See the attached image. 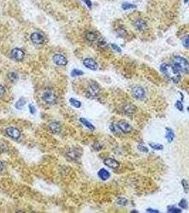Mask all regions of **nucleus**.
<instances>
[{
    "instance_id": "f257e3e1",
    "label": "nucleus",
    "mask_w": 189,
    "mask_h": 213,
    "mask_svg": "<svg viewBox=\"0 0 189 213\" xmlns=\"http://www.w3.org/2000/svg\"><path fill=\"white\" fill-rule=\"evenodd\" d=\"M171 61V65L178 74L181 75L182 74L189 73V62L188 60L180 55H175L172 58Z\"/></svg>"
},
{
    "instance_id": "f03ea898",
    "label": "nucleus",
    "mask_w": 189,
    "mask_h": 213,
    "mask_svg": "<svg viewBox=\"0 0 189 213\" xmlns=\"http://www.w3.org/2000/svg\"><path fill=\"white\" fill-rule=\"evenodd\" d=\"M160 70L161 72H163L165 75H166L167 77L171 79V80L173 81L174 83H178L179 82L180 79V75L177 72L174 70V68H173L171 64H167V63H163L161 64V65L160 66Z\"/></svg>"
},
{
    "instance_id": "7ed1b4c3",
    "label": "nucleus",
    "mask_w": 189,
    "mask_h": 213,
    "mask_svg": "<svg viewBox=\"0 0 189 213\" xmlns=\"http://www.w3.org/2000/svg\"><path fill=\"white\" fill-rule=\"evenodd\" d=\"M100 93V87L99 85L95 81H90L89 82L88 89H87V95L89 97L95 98L98 97Z\"/></svg>"
},
{
    "instance_id": "20e7f679",
    "label": "nucleus",
    "mask_w": 189,
    "mask_h": 213,
    "mask_svg": "<svg viewBox=\"0 0 189 213\" xmlns=\"http://www.w3.org/2000/svg\"><path fill=\"white\" fill-rule=\"evenodd\" d=\"M42 100L44 102L48 104H54L56 102V97L51 90H47L43 94Z\"/></svg>"
},
{
    "instance_id": "39448f33",
    "label": "nucleus",
    "mask_w": 189,
    "mask_h": 213,
    "mask_svg": "<svg viewBox=\"0 0 189 213\" xmlns=\"http://www.w3.org/2000/svg\"><path fill=\"white\" fill-rule=\"evenodd\" d=\"M132 94L136 99L143 100L146 97V91L143 87L139 85L134 87L132 88Z\"/></svg>"
},
{
    "instance_id": "423d86ee",
    "label": "nucleus",
    "mask_w": 189,
    "mask_h": 213,
    "mask_svg": "<svg viewBox=\"0 0 189 213\" xmlns=\"http://www.w3.org/2000/svg\"><path fill=\"white\" fill-rule=\"evenodd\" d=\"M11 56L13 59L15 60L16 61H22L23 59L25 56V53L24 51L22 49L16 48H14L13 50L11 51Z\"/></svg>"
},
{
    "instance_id": "0eeeda50",
    "label": "nucleus",
    "mask_w": 189,
    "mask_h": 213,
    "mask_svg": "<svg viewBox=\"0 0 189 213\" xmlns=\"http://www.w3.org/2000/svg\"><path fill=\"white\" fill-rule=\"evenodd\" d=\"M116 125L119 130L123 132V133L128 134L132 131V127L129 123H127V121H120L117 124H116Z\"/></svg>"
},
{
    "instance_id": "6e6552de",
    "label": "nucleus",
    "mask_w": 189,
    "mask_h": 213,
    "mask_svg": "<svg viewBox=\"0 0 189 213\" xmlns=\"http://www.w3.org/2000/svg\"><path fill=\"white\" fill-rule=\"evenodd\" d=\"M6 133L10 138H14V139H18L21 136V132L18 129L15 127H8L6 129Z\"/></svg>"
},
{
    "instance_id": "1a4fd4ad",
    "label": "nucleus",
    "mask_w": 189,
    "mask_h": 213,
    "mask_svg": "<svg viewBox=\"0 0 189 213\" xmlns=\"http://www.w3.org/2000/svg\"><path fill=\"white\" fill-rule=\"evenodd\" d=\"M53 61L57 65L65 66L68 64V60L66 58L61 54H55L53 57Z\"/></svg>"
},
{
    "instance_id": "9d476101",
    "label": "nucleus",
    "mask_w": 189,
    "mask_h": 213,
    "mask_svg": "<svg viewBox=\"0 0 189 213\" xmlns=\"http://www.w3.org/2000/svg\"><path fill=\"white\" fill-rule=\"evenodd\" d=\"M83 65L88 69L96 70L98 68V64L93 58H86L83 61Z\"/></svg>"
},
{
    "instance_id": "9b49d317",
    "label": "nucleus",
    "mask_w": 189,
    "mask_h": 213,
    "mask_svg": "<svg viewBox=\"0 0 189 213\" xmlns=\"http://www.w3.org/2000/svg\"><path fill=\"white\" fill-rule=\"evenodd\" d=\"M104 164L105 166H107V167L110 168H113V169H116L120 167V163L117 161H116L115 159H112V158H107L104 160Z\"/></svg>"
},
{
    "instance_id": "f8f14e48",
    "label": "nucleus",
    "mask_w": 189,
    "mask_h": 213,
    "mask_svg": "<svg viewBox=\"0 0 189 213\" xmlns=\"http://www.w3.org/2000/svg\"><path fill=\"white\" fill-rule=\"evenodd\" d=\"M31 40L33 43H34L35 44H42L44 42V36L41 35V33H38V32H34L31 34Z\"/></svg>"
},
{
    "instance_id": "ddd939ff",
    "label": "nucleus",
    "mask_w": 189,
    "mask_h": 213,
    "mask_svg": "<svg viewBox=\"0 0 189 213\" xmlns=\"http://www.w3.org/2000/svg\"><path fill=\"white\" fill-rule=\"evenodd\" d=\"M97 176L102 180H107L110 178V172L107 170L105 168H101L97 173Z\"/></svg>"
},
{
    "instance_id": "4468645a",
    "label": "nucleus",
    "mask_w": 189,
    "mask_h": 213,
    "mask_svg": "<svg viewBox=\"0 0 189 213\" xmlns=\"http://www.w3.org/2000/svg\"><path fill=\"white\" fill-rule=\"evenodd\" d=\"M49 129L54 134H59L61 131V126L58 122L54 121L50 124Z\"/></svg>"
},
{
    "instance_id": "2eb2a0df",
    "label": "nucleus",
    "mask_w": 189,
    "mask_h": 213,
    "mask_svg": "<svg viewBox=\"0 0 189 213\" xmlns=\"http://www.w3.org/2000/svg\"><path fill=\"white\" fill-rule=\"evenodd\" d=\"M134 25H135V26L137 28L138 30H139V31H144V30H145L146 27H147L146 23L144 20H142V19H138V20L135 21Z\"/></svg>"
},
{
    "instance_id": "dca6fc26",
    "label": "nucleus",
    "mask_w": 189,
    "mask_h": 213,
    "mask_svg": "<svg viewBox=\"0 0 189 213\" xmlns=\"http://www.w3.org/2000/svg\"><path fill=\"white\" fill-rule=\"evenodd\" d=\"M166 134L165 137L167 139L168 142L171 143L173 141V138H175V134H174L173 129L169 127L166 128Z\"/></svg>"
},
{
    "instance_id": "f3484780",
    "label": "nucleus",
    "mask_w": 189,
    "mask_h": 213,
    "mask_svg": "<svg viewBox=\"0 0 189 213\" xmlns=\"http://www.w3.org/2000/svg\"><path fill=\"white\" fill-rule=\"evenodd\" d=\"M79 120H80V122H81L82 124L85 126V127L88 128V129H90V131H95V127H94V125H93L92 123H90L88 120H87L86 119L82 118V117H81V118H80Z\"/></svg>"
},
{
    "instance_id": "a211bd4d",
    "label": "nucleus",
    "mask_w": 189,
    "mask_h": 213,
    "mask_svg": "<svg viewBox=\"0 0 189 213\" xmlns=\"http://www.w3.org/2000/svg\"><path fill=\"white\" fill-rule=\"evenodd\" d=\"M26 99L25 97H22L20 98L19 100H18L17 102H16V104H15V107L16 109H18V110H21L23 106H24L25 104H26Z\"/></svg>"
},
{
    "instance_id": "6ab92c4d",
    "label": "nucleus",
    "mask_w": 189,
    "mask_h": 213,
    "mask_svg": "<svg viewBox=\"0 0 189 213\" xmlns=\"http://www.w3.org/2000/svg\"><path fill=\"white\" fill-rule=\"evenodd\" d=\"M86 38L88 41L93 42L97 39V35L92 31H88L86 34Z\"/></svg>"
},
{
    "instance_id": "aec40b11",
    "label": "nucleus",
    "mask_w": 189,
    "mask_h": 213,
    "mask_svg": "<svg viewBox=\"0 0 189 213\" xmlns=\"http://www.w3.org/2000/svg\"><path fill=\"white\" fill-rule=\"evenodd\" d=\"M7 78L12 82H15L19 80V75L14 72H11L7 75Z\"/></svg>"
},
{
    "instance_id": "412c9836",
    "label": "nucleus",
    "mask_w": 189,
    "mask_h": 213,
    "mask_svg": "<svg viewBox=\"0 0 189 213\" xmlns=\"http://www.w3.org/2000/svg\"><path fill=\"white\" fill-rule=\"evenodd\" d=\"M149 146L152 149H154V150H156V151H161L163 149V145L160 144H157V143H149Z\"/></svg>"
},
{
    "instance_id": "4be33fe9",
    "label": "nucleus",
    "mask_w": 189,
    "mask_h": 213,
    "mask_svg": "<svg viewBox=\"0 0 189 213\" xmlns=\"http://www.w3.org/2000/svg\"><path fill=\"white\" fill-rule=\"evenodd\" d=\"M69 102L72 106H74V107L77 108V109L80 108V106H81V105H82L81 102H80V101H78V100H77L74 99V98H71V99L69 100Z\"/></svg>"
},
{
    "instance_id": "5701e85b",
    "label": "nucleus",
    "mask_w": 189,
    "mask_h": 213,
    "mask_svg": "<svg viewBox=\"0 0 189 213\" xmlns=\"http://www.w3.org/2000/svg\"><path fill=\"white\" fill-rule=\"evenodd\" d=\"M67 155L70 158V159L75 160V159H78V156H79V154H78V152H77L76 151L71 150L67 153Z\"/></svg>"
},
{
    "instance_id": "b1692460",
    "label": "nucleus",
    "mask_w": 189,
    "mask_h": 213,
    "mask_svg": "<svg viewBox=\"0 0 189 213\" xmlns=\"http://www.w3.org/2000/svg\"><path fill=\"white\" fill-rule=\"evenodd\" d=\"M167 212L170 213H180L181 212V210L176 208V206H169L167 208Z\"/></svg>"
},
{
    "instance_id": "393cba45",
    "label": "nucleus",
    "mask_w": 189,
    "mask_h": 213,
    "mask_svg": "<svg viewBox=\"0 0 189 213\" xmlns=\"http://www.w3.org/2000/svg\"><path fill=\"white\" fill-rule=\"evenodd\" d=\"M178 205H179L180 208L184 209V210H186V209H188V204L186 199H182L179 202H178Z\"/></svg>"
},
{
    "instance_id": "a878e982",
    "label": "nucleus",
    "mask_w": 189,
    "mask_h": 213,
    "mask_svg": "<svg viewBox=\"0 0 189 213\" xmlns=\"http://www.w3.org/2000/svg\"><path fill=\"white\" fill-rule=\"evenodd\" d=\"M181 184L183 186V188H184V190L186 193H188L189 191V185L188 182H187L186 180H185V179H183L181 180Z\"/></svg>"
},
{
    "instance_id": "bb28decb",
    "label": "nucleus",
    "mask_w": 189,
    "mask_h": 213,
    "mask_svg": "<svg viewBox=\"0 0 189 213\" xmlns=\"http://www.w3.org/2000/svg\"><path fill=\"white\" fill-rule=\"evenodd\" d=\"M84 74V72L82 70H78V69H73L71 71V76L72 77H77L82 75Z\"/></svg>"
},
{
    "instance_id": "cd10ccee",
    "label": "nucleus",
    "mask_w": 189,
    "mask_h": 213,
    "mask_svg": "<svg viewBox=\"0 0 189 213\" xmlns=\"http://www.w3.org/2000/svg\"><path fill=\"white\" fill-rule=\"evenodd\" d=\"M117 204L119 205H122V206H126L127 204H128V201H127V200L126 198L124 197H121L120 199H118L117 200Z\"/></svg>"
},
{
    "instance_id": "c85d7f7f",
    "label": "nucleus",
    "mask_w": 189,
    "mask_h": 213,
    "mask_svg": "<svg viewBox=\"0 0 189 213\" xmlns=\"http://www.w3.org/2000/svg\"><path fill=\"white\" fill-rule=\"evenodd\" d=\"M175 106L178 110L180 111V112H182V111L184 110V104H183V103L180 101H178V100L176 101L175 103Z\"/></svg>"
},
{
    "instance_id": "c756f323",
    "label": "nucleus",
    "mask_w": 189,
    "mask_h": 213,
    "mask_svg": "<svg viewBox=\"0 0 189 213\" xmlns=\"http://www.w3.org/2000/svg\"><path fill=\"white\" fill-rule=\"evenodd\" d=\"M182 44L184 45V47H186L187 48H189V35L186 36V37L184 38Z\"/></svg>"
},
{
    "instance_id": "7c9ffc66",
    "label": "nucleus",
    "mask_w": 189,
    "mask_h": 213,
    "mask_svg": "<svg viewBox=\"0 0 189 213\" xmlns=\"http://www.w3.org/2000/svg\"><path fill=\"white\" fill-rule=\"evenodd\" d=\"M122 7L123 9L126 10V9H128L136 8V7H137V6H136L135 5H134V4H129V3H125V4H122Z\"/></svg>"
},
{
    "instance_id": "2f4dec72",
    "label": "nucleus",
    "mask_w": 189,
    "mask_h": 213,
    "mask_svg": "<svg viewBox=\"0 0 189 213\" xmlns=\"http://www.w3.org/2000/svg\"><path fill=\"white\" fill-rule=\"evenodd\" d=\"M137 148L140 151H141V152H144V153H148L149 152L148 148H146V147L145 146H144V145H142V144L138 145Z\"/></svg>"
},
{
    "instance_id": "473e14b6",
    "label": "nucleus",
    "mask_w": 189,
    "mask_h": 213,
    "mask_svg": "<svg viewBox=\"0 0 189 213\" xmlns=\"http://www.w3.org/2000/svg\"><path fill=\"white\" fill-rule=\"evenodd\" d=\"M134 106L133 105H129V106H127L126 108H124L125 110V113H128V114H131V113H133V110L135 108H133Z\"/></svg>"
},
{
    "instance_id": "72a5a7b5",
    "label": "nucleus",
    "mask_w": 189,
    "mask_h": 213,
    "mask_svg": "<svg viewBox=\"0 0 189 213\" xmlns=\"http://www.w3.org/2000/svg\"><path fill=\"white\" fill-rule=\"evenodd\" d=\"M29 112H30L31 114H34L35 113L37 112V109H36L35 106L31 104H30L29 105Z\"/></svg>"
},
{
    "instance_id": "f704fd0d",
    "label": "nucleus",
    "mask_w": 189,
    "mask_h": 213,
    "mask_svg": "<svg viewBox=\"0 0 189 213\" xmlns=\"http://www.w3.org/2000/svg\"><path fill=\"white\" fill-rule=\"evenodd\" d=\"M82 1L86 3L89 9H91V7H92V2H90V0H82Z\"/></svg>"
},
{
    "instance_id": "c9c22d12",
    "label": "nucleus",
    "mask_w": 189,
    "mask_h": 213,
    "mask_svg": "<svg viewBox=\"0 0 189 213\" xmlns=\"http://www.w3.org/2000/svg\"><path fill=\"white\" fill-rule=\"evenodd\" d=\"M112 48L114 49V50H115L116 51H117V52L119 53H121V51H122V50H121V48L119 47L118 46H117L116 44H112Z\"/></svg>"
},
{
    "instance_id": "e433bc0d",
    "label": "nucleus",
    "mask_w": 189,
    "mask_h": 213,
    "mask_svg": "<svg viewBox=\"0 0 189 213\" xmlns=\"http://www.w3.org/2000/svg\"><path fill=\"white\" fill-rule=\"evenodd\" d=\"M98 45H99L100 46H101V47H105L106 46V43H105V41L104 40L100 39L98 41Z\"/></svg>"
},
{
    "instance_id": "4c0bfd02",
    "label": "nucleus",
    "mask_w": 189,
    "mask_h": 213,
    "mask_svg": "<svg viewBox=\"0 0 189 213\" xmlns=\"http://www.w3.org/2000/svg\"><path fill=\"white\" fill-rule=\"evenodd\" d=\"M146 212H153V213H158V212H159L157 210H154V209H152V208L146 209Z\"/></svg>"
},
{
    "instance_id": "58836bf2",
    "label": "nucleus",
    "mask_w": 189,
    "mask_h": 213,
    "mask_svg": "<svg viewBox=\"0 0 189 213\" xmlns=\"http://www.w3.org/2000/svg\"><path fill=\"white\" fill-rule=\"evenodd\" d=\"M5 93V87H4L2 85H0V95H3V94Z\"/></svg>"
},
{
    "instance_id": "ea45409f",
    "label": "nucleus",
    "mask_w": 189,
    "mask_h": 213,
    "mask_svg": "<svg viewBox=\"0 0 189 213\" xmlns=\"http://www.w3.org/2000/svg\"><path fill=\"white\" fill-rule=\"evenodd\" d=\"M4 169V164L2 161H0V171H2Z\"/></svg>"
},
{
    "instance_id": "a19ab883",
    "label": "nucleus",
    "mask_w": 189,
    "mask_h": 213,
    "mask_svg": "<svg viewBox=\"0 0 189 213\" xmlns=\"http://www.w3.org/2000/svg\"><path fill=\"white\" fill-rule=\"evenodd\" d=\"M189 1V0H184V2H185V3H186V2H188Z\"/></svg>"
},
{
    "instance_id": "79ce46f5",
    "label": "nucleus",
    "mask_w": 189,
    "mask_h": 213,
    "mask_svg": "<svg viewBox=\"0 0 189 213\" xmlns=\"http://www.w3.org/2000/svg\"><path fill=\"white\" fill-rule=\"evenodd\" d=\"M188 111L189 112V107H188Z\"/></svg>"
}]
</instances>
